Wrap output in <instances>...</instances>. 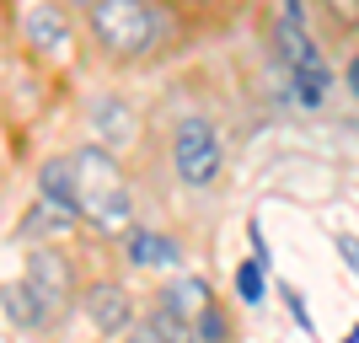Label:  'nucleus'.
I'll return each instance as SVG.
<instances>
[{"mask_svg": "<svg viewBox=\"0 0 359 343\" xmlns=\"http://www.w3.org/2000/svg\"><path fill=\"white\" fill-rule=\"evenodd\" d=\"M75 166V204H81V220L107 241H123L135 231V194H129V177L118 172L113 150L107 145H81L70 150Z\"/></svg>", "mask_w": 359, "mask_h": 343, "instance_id": "nucleus-1", "label": "nucleus"}, {"mask_svg": "<svg viewBox=\"0 0 359 343\" xmlns=\"http://www.w3.org/2000/svg\"><path fill=\"white\" fill-rule=\"evenodd\" d=\"M86 27L107 60H145L166 38V11L156 0H97L86 11Z\"/></svg>", "mask_w": 359, "mask_h": 343, "instance_id": "nucleus-2", "label": "nucleus"}, {"mask_svg": "<svg viewBox=\"0 0 359 343\" xmlns=\"http://www.w3.org/2000/svg\"><path fill=\"white\" fill-rule=\"evenodd\" d=\"M279 60H285V75H290V86H295L300 107H322V102H327L332 75H327L322 48H316L311 32H306L300 0H285V6H279Z\"/></svg>", "mask_w": 359, "mask_h": 343, "instance_id": "nucleus-3", "label": "nucleus"}, {"mask_svg": "<svg viewBox=\"0 0 359 343\" xmlns=\"http://www.w3.org/2000/svg\"><path fill=\"white\" fill-rule=\"evenodd\" d=\"M225 166L220 135H215L210 119H182L177 135H172V172H177L182 188H215Z\"/></svg>", "mask_w": 359, "mask_h": 343, "instance_id": "nucleus-4", "label": "nucleus"}, {"mask_svg": "<svg viewBox=\"0 0 359 343\" xmlns=\"http://www.w3.org/2000/svg\"><path fill=\"white\" fill-rule=\"evenodd\" d=\"M22 38H27V48L48 65H70V54H75L70 48L75 27H70V16H65V6H54V0H38V6L22 16Z\"/></svg>", "mask_w": 359, "mask_h": 343, "instance_id": "nucleus-5", "label": "nucleus"}, {"mask_svg": "<svg viewBox=\"0 0 359 343\" xmlns=\"http://www.w3.org/2000/svg\"><path fill=\"white\" fill-rule=\"evenodd\" d=\"M22 279L43 295V306H48L54 322L75 306V269H70V257L54 253V247H38V253L27 257V274H22Z\"/></svg>", "mask_w": 359, "mask_h": 343, "instance_id": "nucleus-6", "label": "nucleus"}, {"mask_svg": "<svg viewBox=\"0 0 359 343\" xmlns=\"http://www.w3.org/2000/svg\"><path fill=\"white\" fill-rule=\"evenodd\" d=\"M81 311H86V322L102 332V338H118V332H129V322H135V300H129L123 284H91L86 300H81Z\"/></svg>", "mask_w": 359, "mask_h": 343, "instance_id": "nucleus-7", "label": "nucleus"}, {"mask_svg": "<svg viewBox=\"0 0 359 343\" xmlns=\"http://www.w3.org/2000/svg\"><path fill=\"white\" fill-rule=\"evenodd\" d=\"M123 257H129L135 269H177V263H182V247H177V236H166V231L135 225V231L123 236Z\"/></svg>", "mask_w": 359, "mask_h": 343, "instance_id": "nucleus-8", "label": "nucleus"}, {"mask_svg": "<svg viewBox=\"0 0 359 343\" xmlns=\"http://www.w3.org/2000/svg\"><path fill=\"white\" fill-rule=\"evenodd\" d=\"M6 322H11V328H22V332L54 328V316H48L43 295H38L27 279H11V284H6Z\"/></svg>", "mask_w": 359, "mask_h": 343, "instance_id": "nucleus-9", "label": "nucleus"}, {"mask_svg": "<svg viewBox=\"0 0 359 343\" xmlns=\"http://www.w3.org/2000/svg\"><path fill=\"white\" fill-rule=\"evenodd\" d=\"M38 199H48V204L81 215V204H75V166H70V156H48V161L38 166Z\"/></svg>", "mask_w": 359, "mask_h": 343, "instance_id": "nucleus-10", "label": "nucleus"}, {"mask_svg": "<svg viewBox=\"0 0 359 343\" xmlns=\"http://www.w3.org/2000/svg\"><path fill=\"white\" fill-rule=\"evenodd\" d=\"M156 300H166L172 311H182L188 322H194V328H198V316H204V311L215 306V295H210V279H194V274H182L177 284H166V290H161Z\"/></svg>", "mask_w": 359, "mask_h": 343, "instance_id": "nucleus-11", "label": "nucleus"}, {"mask_svg": "<svg viewBox=\"0 0 359 343\" xmlns=\"http://www.w3.org/2000/svg\"><path fill=\"white\" fill-rule=\"evenodd\" d=\"M91 123H97V135L107 140V150L123 145V140H135V113H129L118 97H107V102L91 107Z\"/></svg>", "mask_w": 359, "mask_h": 343, "instance_id": "nucleus-12", "label": "nucleus"}, {"mask_svg": "<svg viewBox=\"0 0 359 343\" xmlns=\"http://www.w3.org/2000/svg\"><path fill=\"white\" fill-rule=\"evenodd\" d=\"M145 328L156 332V338H161V343H198V328H194V322H188V316H182V311H172L166 300H156V306H150Z\"/></svg>", "mask_w": 359, "mask_h": 343, "instance_id": "nucleus-13", "label": "nucleus"}, {"mask_svg": "<svg viewBox=\"0 0 359 343\" xmlns=\"http://www.w3.org/2000/svg\"><path fill=\"white\" fill-rule=\"evenodd\" d=\"M263 274H269V263H263V257H247V263L236 269V295L247 300V306H263V290H269V284H263Z\"/></svg>", "mask_w": 359, "mask_h": 343, "instance_id": "nucleus-14", "label": "nucleus"}, {"mask_svg": "<svg viewBox=\"0 0 359 343\" xmlns=\"http://www.w3.org/2000/svg\"><path fill=\"white\" fill-rule=\"evenodd\" d=\"M198 343H225V311L220 306H210L198 316Z\"/></svg>", "mask_w": 359, "mask_h": 343, "instance_id": "nucleus-15", "label": "nucleus"}, {"mask_svg": "<svg viewBox=\"0 0 359 343\" xmlns=\"http://www.w3.org/2000/svg\"><path fill=\"white\" fill-rule=\"evenodd\" d=\"M322 6L332 11V22H338V27H348V32L359 27V0H322Z\"/></svg>", "mask_w": 359, "mask_h": 343, "instance_id": "nucleus-16", "label": "nucleus"}, {"mask_svg": "<svg viewBox=\"0 0 359 343\" xmlns=\"http://www.w3.org/2000/svg\"><path fill=\"white\" fill-rule=\"evenodd\" d=\"M279 295H285V306H290V316H295L300 328L311 332V311H306V300H300V290H295V284H279Z\"/></svg>", "mask_w": 359, "mask_h": 343, "instance_id": "nucleus-17", "label": "nucleus"}, {"mask_svg": "<svg viewBox=\"0 0 359 343\" xmlns=\"http://www.w3.org/2000/svg\"><path fill=\"white\" fill-rule=\"evenodd\" d=\"M338 253H344L348 274H354V279H359V236H348V231H338Z\"/></svg>", "mask_w": 359, "mask_h": 343, "instance_id": "nucleus-18", "label": "nucleus"}, {"mask_svg": "<svg viewBox=\"0 0 359 343\" xmlns=\"http://www.w3.org/2000/svg\"><path fill=\"white\" fill-rule=\"evenodd\" d=\"M348 91H354V97H359V54H354V60H348Z\"/></svg>", "mask_w": 359, "mask_h": 343, "instance_id": "nucleus-19", "label": "nucleus"}, {"mask_svg": "<svg viewBox=\"0 0 359 343\" xmlns=\"http://www.w3.org/2000/svg\"><path fill=\"white\" fill-rule=\"evenodd\" d=\"M129 343H161V338H156V332H150V328H140V332H135V338H129Z\"/></svg>", "mask_w": 359, "mask_h": 343, "instance_id": "nucleus-20", "label": "nucleus"}, {"mask_svg": "<svg viewBox=\"0 0 359 343\" xmlns=\"http://www.w3.org/2000/svg\"><path fill=\"white\" fill-rule=\"evenodd\" d=\"M344 343H359V322H354V328H348V338Z\"/></svg>", "mask_w": 359, "mask_h": 343, "instance_id": "nucleus-21", "label": "nucleus"}, {"mask_svg": "<svg viewBox=\"0 0 359 343\" xmlns=\"http://www.w3.org/2000/svg\"><path fill=\"white\" fill-rule=\"evenodd\" d=\"M75 6H81V11H91V6H97V0H75Z\"/></svg>", "mask_w": 359, "mask_h": 343, "instance_id": "nucleus-22", "label": "nucleus"}, {"mask_svg": "<svg viewBox=\"0 0 359 343\" xmlns=\"http://www.w3.org/2000/svg\"><path fill=\"white\" fill-rule=\"evenodd\" d=\"M177 6H204V0H177Z\"/></svg>", "mask_w": 359, "mask_h": 343, "instance_id": "nucleus-23", "label": "nucleus"}]
</instances>
